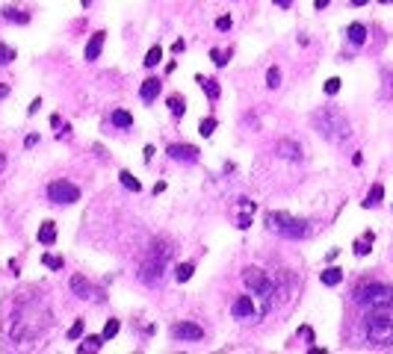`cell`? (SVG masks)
<instances>
[{
	"instance_id": "cell-1",
	"label": "cell",
	"mask_w": 393,
	"mask_h": 354,
	"mask_svg": "<svg viewBox=\"0 0 393 354\" xmlns=\"http://www.w3.org/2000/svg\"><path fill=\"white\" fill-rule=\"evenodd\" d=\"M355 304L364 310H390L393 307V287L378 281H364L355 287Z\"/></svg>"
},
{
	"instance_id": "cell-2",
	"label": "cell",
	"mask_w": 393,
	"mask_h": 354,
	"mask_svg": "<svg viewBox=\"0 0 393 354\" xmlns=\"http://www.w3.org/2000/svg\"><path fill=\"white\" fill-rule=\"evenodd\" d=\"M171 251L174 248H169L166 242H154L148 251H145V257H142V263H139V281H145V284H154V281H160V274L166 271V263L171 260Z\"/></svg>"
},
{
	"instance_id": "cell-3",
	"label": "cell",
	"mask_w": 393,
	"mask_h": 354,
	"mask_svg": "<svg viewBox=\"0 0 393 354\" xmlns=\"http://www.w3.org/2000/svg\"><path fill=\"white\" fill-rule=\"evenodd\" d=\"M313 127H316L325 139H331V142H343V139H349V133H352L346 115L337 112L334 106H325L319 112H313Z\"/></svg>"
},
{
	"instance_id": "cell-4",
	"label": "cell",
	"mask_w": 393,
	"mask_h": 354,
	"mask_svg": "<svg viewBox=\"0 0 393 354\" xmlns=\"http://www.w3.org/2000/svg\"><path fill=\"white\" fill-rule=\"evenodd\" d=\"M364 337L370 345H393V319L387 316V310H367Z\"/></svg>"
},
{
	"instance_id": "cell-5",
	"label": "cell",
	"mask_w": 393,
	"mask_h": 354,
	"mask_svg": "<svg viewBox=\"0 0 393 354\" xmlns=\"http://www.w3.org/2000/svg\"><path fill=\"white\" fill-rule=\"evenodd\" d=\"M266 227L287 239H305L310 236V221L293 219L290 213H266Z\"/></svg>"
},
{
	"instance_id": "cell-6",
	"label": "cell",
	"mask_w": 393,
	"mask_h": 354,
	"mask_svg": "<svg viewBox=\"0 0 393 354\" xmlns=\"http://www.w3.org/2000/svg\"><path fill=\"white\" fill-rule=\"evenodd\" d=\"M242 284L255 292L257 298H263V307H260V316L269 310V304H272V295H275V284H272V278L266 274L263 269H245L242 271Z\"/></svg>"
},
{
	"instance_id": "cell-7",
	"label": "cell",
	"mask_w": 393,
	"mask_h": 354,
	"mask_svg": "<svg viewBox=\"0 0 393 354\" xmlns=\"http://www.w3.org/2000/svg\"><path fill=\"white\" fill-rule=\"evenodd\" d=\"M48 198L53 204H77L80 201V189L74 183H68V180H53L48 186Z\"/></svg>"
},
{
	"instance_id": "cell-8",
	"label": "cell",
	"mask_w": 393,
	"mask_h": 354,
	"mask_svg": "<svg viewBox=\"0 0 393 354\" xmlns=\"http://www.w3.org/2000/svg\"><path fill=\"white\" fill-rule=\"evenodd\" d=\"M171 337L177 339V342H201L204 331L195 322H177V325H171Z\"/></svg>"
},
{
	"instance_id": "cell-9",
	"label": "cell",
	"mask_w": 393,
	"mask_h": 354,
	"mask_svg": "<svg viewBox=\"0 0 393 354\" xmlns=\"http://www.w3.org/2000/svg\"><path fill=\"white\" fill-rule=\"evenodd\" d=\"M231 313H234V319H252V316H257V304L252 301V295H239L231 307Z\"/></svg>"
},
{
	"instance_id": "cell-10",
	"label": "cell",
	"mask_w": 393,
	"mask_h": 354,
	"mask_svg": "<svg viewBox=\"0 0 393 354\" xmlns=\"http://www.w3.org/2000/svg\"><path fill=\"white\" fill-rule=\"evenodd\" d=\"M166 151H169V156L177 160V163H198V148H195V145H169Z\"/></svg>"
},
{
	"instance_id": "cell-11",
	"label": "cell",
	"mask_w": 393,
	"mask_h": 354,
	"mask_svg": "<svg viewBox=\"0 0 393 354\" xmlns=\"http://www.w3.org/2000/svg\"><path fill=\"white\" fill-rule=\"evenodd\" d=\"M160 89H163V80H160V77H148L145 83L139 86V98H142V103H154V98L160 95Z\"/></svg>"
},
{
	"instance_id": "cell-12",
	"label": "cell",
	"mask_w": 393,
	"mask_h": 354,
	"mask_svg": "<svg viewBox=\"0 0 393 354\" xmlns=\"http://www.w3.org/2000/svg\"><path fill=\"white\" fill-rule=\"evenodd\" d=\"M68 287H71V292H74L77 298H83V301H89V298H92V292H95V289H92V284L86 281L83 274H71Z\"/></svg>"
},
{
	"instance_id": "cell-13",
	"label": "cell",
	"mask_w": 393,
	"mask_h": 354,
	"mask_svg": "<svg viewBox=\"0 0 393 354\" xmlns=\"http://www.w3.org/2000/svg\"><path fill=\"white\" fill-rule=\"evenodd\" d=\"M103 38H106V33H101V30H98V33L89 38V45H86V59H89V62L101 56V51H103Z\"/></svg>"
},
{
	"instance_id": "cell-14",
	"label": "cell",
	"mask_w": 393,
	"mask_h": 354,
	"mask_svg": "<svg viewBox=\"0 0 393 354\" xmlns=\"http://www.w3.org/2000/svg\"><path fill=\"white\" fill-rule=\"evenodd\" d=\"M195 80H198V86L204 89V95L210 98V101H219V95H222V89H219V80H207V77H201V74H198Z\"/></svg>"
},
{
	"instance_id": "cell-15",
	"label": "cell",
	"mask_w": 393,
	"mask_h": 354,
	"mask_svg": "<svg viewBox=\"0 0 393 354\" xmlns=\"http://www.w3.org/2000/svg\"><path fill=\"white\" fill-rule=\"evenodd\" d=\"M278 153L287 156V160H299V156H302V148H299L296 142H290V139H281V142H278Z\"/></svg>"
},
{
	"instance_id": "cell-16",
	"label": "cell",
	"mask_w": 393,
	"mask_h": 354,
	"mask_svg": "<svg viewBox=\"0 0 393 354\" xmlns=\"http://www.w3.org/2000/svg\"><path fill=\"white\" fill-rule=\"evenodd\" d=\"M346 35H349V42H352V45H364V42H367V27L355 21V24H349Z\"/></svg>"
},
{
	"instance_id": "cell-17",
	"label": "cell",
	"mask_w": 393,
	"mask_h": 354,
	"mask_svg": "<svg viewBox=\"0 0 393 354\" xmlns=\"http://www.w3.org/2000/svg\"><path fill=\"white\" fill-rule=\"evenodd\" d=\"M39 242H42V245H53V242H56V224H53V221H45V224L39 227Z\"/></svg>"
},
{
	"instance_id": "cell-18",
	"label": "cell",
	"mask_w": 393,
	"mask_h": 354,
	"mask_svg": "<svg viewBox=\"0 0 393 354\" xmlns=\"http://www.w3.org/2000/svg\"><path fill=\"white\" fill-rule=\"evenodd\" d=\"M319 281H323L325 287H337L343 281V269H337V266H328V269L319 274Z\"/></svg>"
},
{
	"instance_id": "cell-19",
	"label": "cell",
	"mask_w": 393,
	"mask_h": 354,
	"mask_svg": "<svg viewBox=\"0 0 393 354\" xmlns=\"http://www.w3.org/2000/svg\"><path fill=\"white\" fill-rule=\"evenodd\" d=\"M381 198H384V186H381V183H376L373 189H370V195H367V201H364V207H367V210H373V207H378V204H381Z\"/></svg>"
},
{
	"instance_id": "cell-20",
	"label": "cell",
	"mask_w": 393,
	"mask_h": 354,
	"mask_svg": "<svg viewBox=\"0 0 393 354\" xmlns=\"http://www.w3.org/2000/svg\"><path fill=\"white\" fill-rule=\"evenodd\" d=\"M169 109L174 118H184V112H187V101H184V95H171L169 98Z\"/></svg>"
},
{
	"instance_id": "cell-21",
	"label": "cell",
	"mask_w": 393,
	"mask_h": 354,
	"mask_svg": "<svg viewBox=\"0 0 393 354\" xmlns=\"http://www.w3.org/2000/svg\"><path fill=\"white\" fill-rule=\"evenodd\" d=\"M113 124L121 127V130H127V127L133 124V115H130L127 109H116V112H113Z\"/></svg>"
},
{
	"instance_id": "cell-22",
	"label": "cell",
	"mask_w": 393,
	"mask_h": 354,
	"mask_svg": "<svg viewBox=\"0 0 393 354\" xmlns=\"http://www.w3.org/2000/svg\"><path fill=\"white\" fill-rule=\"evenodd\" d=\"M119 180H121V186H124V189H130V192H142V183H139L130 171H119Z\"/></svg>"
},
{
	"instance_id": "cell-23",
	"label": "cell",
	"mask_w": 393,
	"mask_h": 354,
	"mask_svg": "<svg viewBox=\"0 0 393 354\" xmlns=\"http://www.w3.org/2000/svg\"><path fill=\"white\" fill-rule=\"evenodd\" d=\"M373 230H367V233H364V239H358V242H355V254H358V257H367V254H370V245H373Z\"/></svg>"
},
{
	"instance_id": "cell-24",
	"label": "cell",
	"mask_w": 393,
	"mask_h": 354,
	"mask_svg": "<svg viewBox=\"0 0 393 354\" xmlns=\"http://www.w3.org/2000/svg\"><path fill=\"white\" fill-rule=\"evenodd\" d=\"M231 56H234V48H231V51H216V48H210V59H213V62H216V65L219 68H225L228 65V59H231Z\"/></svg>"
},
{
	"instance_id": "cell-25",
	"label": "cell",
	"mask_w": 393,
	"mask_h": 354,
	"mask_svg": "<svg viewBox=\"0 0 393 354\" xmlns=\"http://www.w3.org/2000/svg\"><path fill=\"white\" fill-rule=\"evenodd\" d=\"M101 345H103V334H101V337H95V334H92V337H86L83 342H80V351H98Z\"/></svg>"
},
{
	"instance_id": "cell-26",
	"label": "cell",
	"mask_w": 393,
	"mask_h": 354,
	"mask_svg": "<svg viewBox=\"0 0 393 354\" xmlns=\"http://www.w3.org/2000/svg\"><path fill=\"white\" fill-rule=\"evenodd\" d=\"M3 18H6V21H15V24H27V21H30L27 12H18V9H12V6L3 9Z\"/></svg>"
},
{
	"instance_id": "cell-27",
	"label": "cell",
	"mask_w": 393,
	"mask_h": 354,
	"mask_svg": "<svg viewBox=\"0 0 393 354\" xmlns=\"http://www.w3.org/2000/svg\"><path fill=\"white\" fill-rule=\"evenodd\" d=\"M160 59H163V48H160V45H154L151 51L145 53V65H148V68H154Z\"/></svg>"
},
{
	"instance_id": "cell-28",
	"label": "cell",
	"mask_w": 393,
	"mask_h": 354,
	"mask_svg": "<svg viewBox=\"0 0 393 354\" xmlns=\"http://www.w3.org/2000/svg\"><path fill=\"white\" fill-rule=\"evenodd\" d=\"M266 86H269V89H278V86H281V68L278 65H272L266 71Z\"/></svg>"
},
{
	"instance_id": "cell-29",
	"label": "cell",
	"mask_w": 393,
	"mask_h": 354,
	"mask_svg": "<svg viewBox=\"0 0 393 354\" xmlns=\"http://www.w3.org/2000/svg\"><path fill=\"white\" fill-rule=\"evenodd\" d=\"M119 331H121V322L119 319H106V325H103V339H113Z\"/></svg>"
},
{
	"instance_id": "cell-30",
	"label": "cell",
	"mask_w": 393,
	"mask_h": 354,
	"mask_svg": "<svg viewBox=\"0 0 393 354\" xmlns=\"http://www.w3.org/2000/svg\"><path fill=\"white\" fill-rule=\"evenodd\" d=\"M198 133L204 136V139H210V136L216 133V118H204V121L198 124Z\"/></svg>"
},
{
	"instance_id": "cell-31",
	"label": "cell",
	"mask_w": 393,
	"mask_h": 354,
	"mask_svg": "<svg viewBox=\"0 0 393 354\" xmlns=\"http://www.w3.org/2000/svg\"><path fill=\"white\" fill-rule=\"evenodd\" d=\"M192 271H195V266H192V263H184V266H177V274H174V278H177L181 284H187L189 278H192Z\"/></svg>"
},
{
	"instance_id": "cell-32",
	"label": "cell",
	"mask_w": 393,
	"mask_h": 354,
	"mask_svg": "<svg viewBox=\"0 0 393 354\" xmlns=\"http://www.w3.org/2000/svg\"><path fill=\"white\" fill-rule=\"evenodd\" d=\"M15 59V48H9V45H0V65H9Z\"/></svg>"
},
{
	"instance_id": "cell-33",
	"label": "cell",
	"mask_w": 393,
	"mask_h": 354,
	"mask_svg": "<svg viewBox=\"0 0 393 354\" xmlns=\"http://www.w3.org/2000/svg\"><path fill=\"white\" fill-rule=\"evenodd\" d=\"M323 89H325V95H337L340 92V77H328Z\"/></svg>"
},
{
	"instance_id": "cell-34",
	"label": "cell",
	"mask_w": 393,
	"mask_h": 354,
	"mask_svg": "<svg viewBox=\"0 0 393 354\" xmlns=\"http://www.w3.org/2000/svg\"><path fill=\"white\" fill-rule=\"evenodd\" d=\"M42 263H45L48 269H53V271L62 269V260H59V257H53V254H45V257H42Z\"/></svg>"
},
{
	"instance_id": "cell-35",
	"label": "cell",
	"mask_w": 393,
	"mask_h": 354,
	"mask_svg": "<svg viewBox=\"0 0 393 354\" xmlns=\"http://www.w3.org/2000/svg\"><path fill=\"white\" fill-rule=\"evenodd\" d=\"M80 337H83V319H77L68 328V339H80Z\"/></svg>"
},
{
	"instance_id": "cell-36",
	"label": "cell",
	"mask_w": 393,
	"mask_h": 354,
	"mask_svg": "<svg viewBox=\"0 0 393 354\" xmlns=\"http://www.w3.org/2000/svg\"><path fill=\"white\" fill-rule=\"evenodd\" d=\"M216 30H222V33H228V30H231V15L216 18Z\"/></svg>"
},
{
	"instance_id": "cell-37",
	"label": "cell",
	"mask_w": 393,
	"mask_h": 354,
	"mask_svg": "<svg viewBox=\"0 0 393 354\" xmlns=\"http://www.w3.org/2000/svg\"><path fill=\"white\" fill-rule=\"evenodd\" d=\"M237 227H239V230H248V227H252V216H248V213H242V216L237 219Z\"/></svg>"
},
{
	"instance_id": "cell-38",
	"label": "cell",
	"mask_w": 393,
	"mask_h": 354,
	"mask_svg": "<svg viewBox=\"0 0 393 354\" xmlns=\"http://www.w3.org/2000/svg\"><path fill=\"white\" fill-rule=\"evenodd\" d=\"M184 45H187V42H184V38H177V42L171 45V53H181V51H184Z\"/></svg>"
},
{
	"instance_id": "cell-39",
	"label": "cell",
	"mask_w": 393,
	"mask_h": 354,
	"mask_svg": "<svg viewBox=\"0 0 393 354\" xmlns=\"http://www.w3.org/2000/svg\"><path fill=\"white\" fill-rule=\"evenodd\" d=\"M154 145H145V160H148V163H151V160H154Z\"/></svg>"
},
{
	"instance_id": "cell-40",
	"label": "cell",
	"mask_w": 393,
	"mask_h": 354,
	"mask_svg": "<svg viewBox=\"0 0 393 354\" xmlns=\"http://www.w3.org/2000/svg\"><path fill=\"white\" fill-rule=\"evenodd\" d=\"M35 142H39V136H35V133H30V136H27V142H24V145H27V148H35Z\"/></svg>"
},
{
	"instance_id": "cell-41",
	"label": "cell",
	"mask_w": 393,
	"mask_h": 354,
	"mask_svg": "<svg viewBox=\"0 0 393 354\" xmlns=\"http://www.w3.org/2000/svg\"><path fill=\"white\" fill-rule=\"evenodd\" d=\"M39 106H42V98H35V101L30 103V115H35V112H39Z\"/></svg>"
},
{
	"instance_id": "cell-42",
	"label": "cell",
	"mask_w": 393,
	"mask_h": 354,
	"mask_svg": "<svg viewBox=\"0 0 393 354\" xmlns=\"http://www.w3.org/2000/svg\"><path fill=\"white\" fill-rule=\"evenodd\" d=\"M328 3H331V0H313V6H316V9H325Z\"/></svg>"
},
{
	"instance_id": "cell-43",
	"label": "cell",
	"mask_w": 393,
	"mask_h": 354,
	"mask_svg": "<svg viewBox=\"0 0 393 354\" xmlns=\"http://www.w3.org/2000/svg\"><path fill=\"white\" fill-rule=\"evenodd\" d=\"M275 6H284V9H287V6H293V0H272Z\"/></svg>"
},
{
	"instance_id": "cell-44",
	"label": "cell",
	"mask_w": 393,
	"mask_h": 354,
	"mask_svg": "<svg viewBox=\"0 0 393 354\" xmlns=\"http://www.w3.org/2000/svg\"><path fill=\"white\" fill-rule=\"evenodd\" d=\"M370 0H352V6H367Z\"/></svg>"
},
{
	"instance_id": "cell-45",
	"label": "cell",
	"mask_w": 393,
	"mask_h": 354,
	"mask_svg": "<svg viewBox=\"0 0 393 354\" xmlns=\"http://www.w3.org/2000/svg\"><path fill=\"white\" fill-rule=\"evenodd\" d=\"M6 169V156H3V153H0V171Z\"/></svg>"
},
{
	"instance_id": "cell-46",
	"label": "cell",
	"mask_w": 393,
	"mask_h": 354,
	"mask_svg": "<svg viewBox=\"0 0 393 354\" xmlns=\"http://www.w3.org/2000/svg\"><path fill=\"white\" fill-rule=\"evenodd\" d=\"M80 3H83V6H89V3H92V0H80Z\"/></svg>"
},
{
	"instance_id": "cell-47",
	"label": "cell",
	"mask_w": 393,
	"mask_h": 354,
	"mask_svg": "<svg viewBox=\"0 0 393 354\" xmlns=\"http://www.w3.org/2000/svg\"><path fill=\"white\" fill-rule=\"evenodd\" d=\"M0 95H6V89H3V86H0Z\"/></svg>"
},
{
	"instance_id": "cell-48",
	"label": "cell",
	"mask_w": 393,
	"mask_h": 354,
	"mask_svg": "<svg viewBox=\"0 0 393 354\" xmlns=\"http://www.w3.org/2000/svg\"><path fill=\"white\" fill-rule=\"evenodd\" d=\"M378 3H393V0H378Z\"/></svg>"
}]
</instances>
